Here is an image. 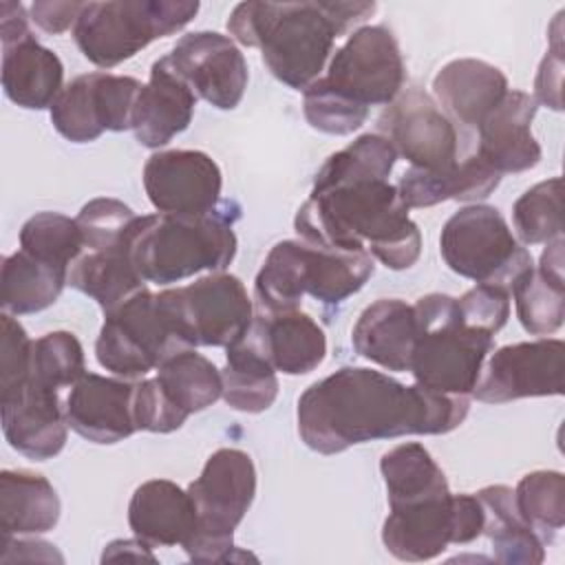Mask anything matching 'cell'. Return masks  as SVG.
I'll return each mask as SVG.
<instances>
[{
  "mask_svg": "<svg viewBox=\"0 0 565 565\" xmlns=\"http://www.w3.org/2000/svg\"><path fill=\"white\" fill-rule=\"evenodd\" d=\"M468 411V395L406 386L366 366H342L305 388L296 419L307 448L338 455L375 439L446 435L463 424Z\"/></svg>",
  "mask_w": 565,
  "mask_h": 565,
  "instance_id": "cell-1",
  "label": "cell"
},
{
  "mask_svg": "<svg viewBox=\"0 0 565 565\" xmlns=\"http://www.w3.org/2000/svg\"><path fill=\"white\" fill-rule=\"evenodd\" d=\"M375 2L302 0L238 2L227 18V33L243 46L258 49L267 71L294 90L320 77L333 42L375 13Z\"/></svg>",
  "mask_w": 565,
  "mask_h": 565,
  "instance_id": "cell-2",
  "label": "cell"
},
{
  "mask_svg": "<svg viewBox=\"0 0 565 565\" xmlns=\"http://www.w3.org/2000/svg\"><path fill=\"white\" fill-rule=\"evenodd\" d=\"M294 230L318 247L369 252L393 271L413 267L422 254L419 227L397 185L380 179L311 190Z\"/></svg>",
  "mask_w": 565,
  "mask_h": 565,
  "instance_id": "cell-3",
  "label": "cell"
},
{
  "mask_svg": "<svg viewBox=\"0 0 565 565\" xmlns=\"http://www.w3.org/2000/svg\"><path fill=\"white\" fill-rule=\"evenodd\" d=\"M241 207L221 201L207 214L137 216L128 234V254L146 282L166 287L201 271H225L236 256L234 223Z\"/></svg>",
  "mask_w": 565,
  "mask_h": 565,
  "instance_id": "cell-4",
  "label": "cell"
},
{
  "mask_svg": "<svg viewBox=\"0 0 565 565\" xmlns=\"http://www.w3.org/2000/svg\"><path fill=\"white\" fill-rule=\"evenodd\" d=\"M417 318V342L411 358L415 384L448 393L472 395L494 335L468 327L448 294H426L413 305Z\"/></svg>",
  "mask_w": 565,
  "mask_h": 565,
  "instance_id": "cell-5",
  "label": "cell"
},
{
  "mask_svg": "<svg viewBox=\"0 0 565 565\" xmlns=\"http://www.w3.org/2000/svg\"><path fill=\"white\" fill-rule=\"evenodd\" d=\"M196 508V530L181 545L194 563L234 561V530L256 497V466L241 448L214 450L188 486Z\"/></svg>",
  "mask_w": 565,
  "mask_h": 565,
  "instance_id": "cell-6",
  "label": "cell"
},
{
  "mask_svg": "<svg viewBox=\"0 0 565 565\" xmlns=\"http://www.w3.org/2000/svg\"><path fill=\"white\" fill-rule=\"evenodd\" d=\"M199 7L192 0L84 2L73 40L90 64L113 68L150 42L181 31L194 20Z\"/></svg>",
  "mask_w": 565,
  "mask_h": 565,
  "instance_id": "cell-7",
  "label": "cell"
},
{
  "mask_svg": "<svg viewBox=\"0 0 565 565\" xmlns=\"http://www.w3.org/2000/svg\"><path fill=\"white\" fill-rule=\"evenodd\" d=\"M439 254L450 271L505 291H512L534 265L530 249L519 243L503 214L483 203H470L444 223Z\"/></svg>",
  "mask_w": 565,
  "mask_h": 565,
  "instance_id": "cell-8",
  "label": "cell"
},
{
  "mask_svg": "<svg viewBox=\"0 0 565 565\" xmlns=\"http://www.w3.org/2000/svg\"><path fill=\"white\" fill-rule=\"evenodd\" d=\"M157 300L190 349L230 347L254 318V300L241 278L227 271L205 274L190 285L163 289Z\"/></svg>",
  "mask_w": 565,
  "mask_h": 565,
  "instance_id": "cell-9",
  "label": "cell"
},
{
  "mask_svg": "<svg viewBox=\"0 0 565 565\" xmlns=\"http://www.w3.org/2000/svg\"><path fill=\"white\" fill-rule=\"evenodd\" d=\"M190 349L172 329L159 307L157 294L148 287L121 307L104 313V324L95 340V358L102 369L124 380H137L157 371L170 355Z\"/></svg>",
  "mask_w": 565,
  "mask_h": 565,
  "instance_id": "cell-10",
  "label": "cell"
},
{
  "mask_svg": "<svg viewBox=\"0 0 565 565\" xmlns=\"http://www.w3.org/2000/svg\"><path fill=\"white\" fill-rule=\"evenodd\" d=\"M322 79L362 108L388 106L406 82V64L395 33L384 24L355 29L333 53Z\"/></svg>",
  "mask_w": 565,
  "mask_h": 565,
  "instance_id": "cell-11",
  "label": "cell"
},
{
  "mask_svg": "<svg viewBox=\"0 0 565 565\" xmlns=\"http://www.w3.org/2000/svg\"><path fill=\"white\" fill-rule=\"evenodd\" d=\"M143 84L130 75L86 73L71 79L53 102L51 124L73 143H88L102 132L132 126V110Z\"/></svg>",
  "mask_w": 565,
  "mask_h": 565,
  "instance_id": "cell-12",
  "label": "cell"
},
{
  "mask_svg": "<svg viewBox=\"0 0 565 565\" xmlns=\"http://www.w3.org/2000/svg\"><path fill=\"white\" fill-rule=\"evenodd\" d=\"M377 132L413 168L444 170L459 161V128L419 86L402 88L377 117Z\"/></svg>",
  "mask_w": 565,
  "mask_h": 565,
  "instance_id": "cell-13",
  "label": "cell"
},
{
  "mask_svg": "<svg viewBox=\"0 0 565 565\" xmlns=\"http://www.w3.org/2000/svg\"><path fill=\"white\" fill-rule=\"evenodd\" d=\"M563 375L565 342L561 338L514 342L486 358L472 395L486 404L563 395Z\"/></svg>",
  "mask_w": 565,
  "mask_h": 565,
  "instance_id": "cell-14",
  "label": "cell"
},
{
  "mask_svg": "<svg viewBox=\"0 0 565 565\" xmlns=\"http://www.w3.org/2000/svg\"><path fill=\"white\" fill-rule=\"evenodd\" d=\"M166 57L192 93L210 106L232 110L241 104L249 68L245 55L230 35L216 31L185 33Z\"/></svg>",
  "mask_w": 565,
  "mask_h": 565,
  "instance_id": "cell-15",
  "label": "cell"
},
{
  "mask_svg": "<svg viewBox=\"0 0 565 565\" xmlns=\"http://www.w3.org/2000/svg\"><path fill=\"white\" fill-rule=\"evenodd\" d=\"M143 190L161 214H207L221 203L223 174L203 150L152 152L141 172Z\"/></svg>",
  "mask_w": 565,
  "mask_h": 565,
  "instance_id": "cell-16",
  "label": "cell"
},
{
  "mask_svg": "<svg viewBox=\"0 0 565 565\" xmlns=\"http://www.w3.org/2000/svg\"><path fill=\"white\" fill-rule=\"evenodd\" d=\"M2 433L20 455L46 461L62 452L68 437V419L60 391L24 382L9 397H0Z\"/></svg>",
  "mask_w": 565,
  "mask_h": 565,
  "instance_id": "cell-17",
  "label": "cell"
},
{
  "mask_svg": "<svg viewBox=\"0 0 565 565\" xmlns=\"http://www.w3.org/2000/svg\"><path fill=\"white\" fill-rule=\"evenodd\" d=\"M135 382L84 373L64 402L71 430L93 444H117L137 433L132 417Z\"/></svg>",
  "mask_w": 565,
  "mask_h": 565,
  "instance_id": "cell-18",
  "label": "cell"
},
{
  "mask_svg": "<svg viewBox=\"0 0 565 565\" xmlns=\"http://www.w3.org/2000/svg\"><path fill=\"white\" fill-rule=\"evenodd\" d=\"M539 104L525 90L510 88L477 128V154L499 174H516L539 166L543 150L532 135Z\"/></svg>",
  "mask_w": 565,
  "mask_h": 565,
  "instance_id": "cell-19",
  "label": "cell"
},
{
  "mask_svg": "<svg viewBox=\"0 0 565 565\" xmlns=\"http://www.w3.org/2000/svg\"><path fill=\"white\" fill-rule=\"evenodd\" d=\"M196 99L199 97L174 73L166 55L154 60L150 66V77L143 84L132 110L130 130L135 132V139L150 150L170 143L190 126Z\"/></svg>",
  "mask_w": 565,
  "mask_h": 565,
  "instance_id": "cell-20",
  "label": "cell"
},
{
  "mask_svg": "<svg viewBox=\"0 0 565 565\" xmlns=\"http://www.w3.org/2000/svg\"><path fill=\"white\" fill-rule=\"evenodd\" d=\"M508 90L503 71L475 57L450 60L433 77L435 102L455 126L466 130H477Z\"/></svg>",
  "mask_w": 565,
  "mask_h": 565,
  "instance_id": "cell-21",
  "label": "cell"
},
{
  "mask_svg": "<svg viewBox=\"0 0 565 565\" xmlns=\"http://www.w3.org/2000/svg\"><path fill=\"white\" fill-rule=\"evenodd\" d=\"M382 543L399 561L437 558L452 543V492L388 508Z\"/></svg>",
  "mask_w": 565,
  "mask_h": 565,
  "instance_id": "cell-22",
  "label": "cell"
},
{
  "mask_svg": "<svg viewBox=\"0 0 565 565\" xmlns=\"http://www.w3.org/2000/svg\"><path fill=\"white\" fill-rule=\"evenodd\" d=\"M358 355L386 369L404 373L411 369L417 342V318L413 305L402 298H380L371 302L351 329Z\"/></svg>",
  "mask_w": 565,
  "mask_h": 565,
  "instance_id": "cell-23",
  "label": "cell"
},
{
  "mask_svg": "<svg viewBox=\"0 0 565 565\" xmlns=\"http://www.w3.org/2000/svg\"><path fill=\"white\" fill-rule=\"evenodd\" d=\"M128 525L148 545H183L196 530V508L188 490L170 479H148L128 503Z\"/></svg>",
  "mask_w": 565,
  "mask_h": 565,
  "instance_id": "cell-24",
  "label": "cell"
},
{
  "mask_svg": "<svg viewBox=\"0 0 565 565\" xmlns=\"http://www.w3.org/2000/svg\"><path fill=\"white\" fill-rule=\"evenodd\" d=\"M249 331L258 340L276 373H311L327 355V335L322 327L300 309L282 313L254 311Z\"/></svg>",
  "mask_w": 565,
  "mask_h": 565,
  "instance_id": "cell-25",
  "label": "cell"
},
{
  "mask_svg": "<svg viewBox=\"0 0 565 565\" xmlns=\"http://www.w3.org/2000/svg\"><path fill=\"white\" fill-rule=\"evenodd\" d=\"M2 88L26 110L51 108L64 88V64L33 33L2 42Z\"/></svg>",
  "mask_w": 565,
  "mask_h": 565,
  "instance_id": "cell-26",
  "label": "cell"
},
{
  "mask_svg": "<svg viewBox=\"0 0 565 565\" xmlns=\"http://www.w3.org/2000/svg\"><path fill=\"white\" fill-rule=\"evenodd\" d=\"M501 183V174L477 152L444 170L408 168L397 183L404 203L411 207H430L444 201L477 203L488 199Z\"/></svg>",
  "mask_w": 565,
  "mask_h": 565,
  "instance_id": "cell-27",
  "label": "cell"
},
{
  "mask_svg": "<svg viewBox=\"0 0 565 565\" xmlns=\"http://www.w3.org/2000/svg\"><path fill=\"white\" fill-rule=\"evenodd\" d=\"M62 503L53 483L31 470L0 472L2 539L51 532L60 521Z\"/></svg>",
  "mask_w": 565,
  "mask_h": 565,
  "instance_id": "cell-28",
  "label": "cell"
},
{
  "mask_svg": "<svg viewBox=\"0 0 565 565\" xmlns=\"http://www.w3.org/2000/svg\"><path fill=\"white\" fill-rule=\"evenodd\" d=\"M223 399L241 413H263L278 397L276 369L267 360L254 333L247 331L225 347V366L221 369Z\"/></svg>",
  "mask_w": 565,
  "mask_h": 565,
  "instance_id": "cell-29",
  "label": "cell"
},
{
  "mask_svg": "<svg viewBox=\"0 0 565 565\" xmlns=\"http://www.w3.org/2000/svg\"><path fill=\"white\" fill-rule=\"evenodd\" d=\"M483 505V534L490 539L492 558L503 565H539L545 561L543 539L525 523L516 510L510 486H486L475 492Z\"/></svg>",
  "mask_w": 565,
  "mask_h": 565,
  "instance_id": "cell-30",
  "label": "cell"
},
{
  "mask_svg": "<svg viewBox=\"0 0 565 565\" xmlns=\"http://www.w3.org/2000/svg\"><path fill=\"white\" fill-rule=\"evenodd\" d=\"M68 285L93 298L104 313H110L148 287L130 260L128 241L108 249L82 252L68 267Z\"/></svg>",
  "mask_w": 565,
  "mask_h": 565,
  "instance_id": "cell-31",
  "label": "cell"
},
{
  "mask_svg": "<svg viewBox=\"0 0 565 565\" xmlns=\"http://www.w3.org/2000/svg\"><path fill=\"white\" fill-rule=\"evenodd\" d=\"M64 285H68V269L51 265L18 249L2 258L0 267V305L4 313L26 316L51 307Z\"/></svg>",
  "mask_w": 565,
  "mask_h": 565,
  "instance_id": "cell-32",
  "label": "cell"
},
{
  "mask_svg": "<svg viewBox=\"0 0 565 565\" xmlns=\"http://www.w3.org/2000/svg\"><path fill=\"white\" fill-rule=\"evenodd\" d=\"M307 243L287 238L276 243L265 256L254 280V311L282 313L300 309L307 294Z\"/></svg>",
  "mask_w": 565,
  "mask_h": 565,
  "instance_id": "cell-33",
  "label": "cell"
},
{
  "mask_svg": "<svg viewBox=\"0 0 565 565\" xmlns=\"http://www.w3.org/2000/svg\"><path fill=\"white\" fill-rule=\"evenodd\" d=\"M388 508L450 492L444 470L417 441L397 444L380 459Z\"/></svg>",
  "mask_w": 565,
  "mask_h": 565,
  "instance_id": "cell-34",
  "label": "cell"
},
{
  "mask_svg": "<svg viewBox=\"0 0 565 565\" xmlns=\"http://www.w3.org/2000/svg\"><path fill=\"white\" fill-rule=\"evenodd\" d=\"M373 269L369 252H344L307 243L305 289L322 305H340L358 294L373 276Z\"/></svg>",
  "mask_w": 565,
  "mask_h": 565,
  "instance_id": "cell-35",
  "label": "cell"
},
{
  "mask_svg": "<svg viewBox=\"0 0 565 565\" xmlns=\"http://www.w3.org/2000/svg\"><path fill=\"white\" fill-rule=\"evenodd\" d=\"M154 377L172 404L188 417L210 408L223 395L221 371L212 360L196 353V349H183L170 355L159 364Z\"/></svg>",
  "mask_w": 565,
  "mask_h": 565,
  "instance_id": "cell-36",
  "label": "cell"
},
{
  "mask_svg": "<svg viewBox=\"0 0 565 565\" xmlns=\"http://www.w3.org/2000/svg\"><path fill=\"white\" fill-rule=\"evenodd\" d=\"M395 161V148L380 132L360 135L347 148L327 157L313 177L311 190H324L355 181H388Z\"/></svg>",
  "mask_w": 565,
  "mask_h": 565,
  "instance_id": "cell-37",
  "label": "cell"
},
{
  "mask_svg": "<svg viewBox=\"0 0 565 565\" xmlns=\"http://www.w3.org/2000/svg\"><path fill=\"white\" fill-rule=\"evenodd\" d=\"M516 318L530 335L547 338L563 327L565 280L550 278L532 265L512 287Z\"/></svg>",
  "mask_w": 565,
  "mask_h": 565,
  "instance_id": "cell-38",
  "label": "cell"
},
{
  "mask_svg": "<svg viewBox=\"0 0 565 565\" xmlns=\"http://www.w3.org/2000/svg\"><path fill=\"white\" fill-rule=\"evenodd\" d=\"M514 501L525 523L550 545L565 523V477L558 470H534L519 479Z\"/></svg>",
  "mask_w": 565,
  "mask_h": 565,
  "instance_id": "cell-39",
  "label": "cell"
},
{
  "mask_svg": "<svg viewBox=\"0 0 565 565\" xmlns=\"http://www.w3.org/2000/svg\"><path fill=\"white\" fill-rule=\"evenodd\" d=\"M514 236L523 245H545L563 236V179H545L525 190L512 205Z\"/></svg>",
  "mask_w": 565,
  "mask_h": 565,
  "instance_id": "cell-40",
  "label": "cell"
},
{
  "mask_svg": "<svg viewBox=\"0 0 565 565\" xmlns=\"http://www.w3.org/2000/svg\"><path fill=\"white\" fill-rule=\"evenodd\" d=\"M86 373L84 347L71 331H49L31 344L29 382L62 391Z\"/></svg>",
  "mask_w": 565,
  "mask_h": 565,
  "instance_id": "cell-41",
  "label": "cell"
},
{
  "mask_svg": "<svg viewBox=\"0 0 565 565\" xmlns=\"http://www.w3.org/2000/svg\"><path fill=\"white\" fill-rule=\"evenodd\" d=\"M20 249L68 269L84 252L77 221L60 212H38L20 230Z\"/></svg>",
  "mask_w": 565,
  "mask_h": 565,
  "instance_id": "cell-42",
  "label": "cell"
},
{
  "mask_svg": "<svg viewBox=\"0 0 565 565\" xmlns=\"http://www.w3.org/2000/svg\"><path fill=\"white\" fill-rule=\"evenodd\" d=\"M302 113L313 130L335 137L355 132L369 117V108L349 102L329 88L322 77L302 90Z\"/></svg>",
  "mask_w": 565,
  "mask_h": 565,
  "instance_id": "cell-43",
  "label": "cell"
},
{
  "mask_svg": "<svg viewBox=\"0 0 565 565\" xmlns=\"http://www.w3.org/2000/svg\"><path fill=\"white\" fill-rule=\"evenodd\" d=\"M84 252L86 249H108L124 245L128 241L130 227L137 221L132 207L113 196H97L82 205L75 216Z\"/></svg>",
  "mask_w": 565,
  "mask_h": 565,
  "instance_id": "cell-44",
  "label": "cell"
},
{
  "mask_svg": "<svg viewBox=\"0 0 565 565\" xmlns=\"http://www.w3.org/2000/svg\"><path fill=\"white\" fill-rule=\"evenodd\" d=\"M31 344L20 320L11 313L0 316V397L13 395L29 380Z\"/></svg>",
  "mask_w": 565,
  "mask_h": 565,
  "instance_id": "cell-45",
  "label": "cell"
},
{
  "mask_svg": "<svg viewBox=\"0 0 565 565\" xmlns=\"http://www.w3.org/2000/svg\"><path fill=\"white\" fill-rule=\"evenodd\" d=\"M132 417H135L137 430L161 433V435L179 430L188 419V415L179 411L172 404V399L166 395L157 377L135 382Z\"/></svg>",
  "mask_w": 565,
  "mask_h": 565,
  "instance_id": "cell-46",
  "label": "cell"
},
{
  "mask_svg": "<svg viewBox=\"0 0 565 565\" xmlns=\"http://www.w3.org/2000/svg\"><path fill=\"white\" fill-rule=\"evenodd\" d=\"M457 307L468 327L494 335L510 318V291L494 285H475L457 298Z\"/></svg>",
  "mask_w": 565,
  "mask_h": 565,
  "instance_id": "cell-47",
  "label": "cell"
},
{
  "mask_svg": "<svg viewBox=\"0 0 565 565\" xmlns=\"http://www.w3.org/2000/svg\"><path fill=\"white\" fill-rule=\"evenodd\" d=\"M483 505L477 494L459 492L452 494V543L466 545L483 534Z\"/></svg>",
  "mask_w": 565,
  "mask_h": 565,
  "instance_id": "cell-48",
  "label": "cell"
},
{
  "mask_svg": "<svg viewBox=\"0 0 565 565\" xmlns=\"http://www.w3.org/2000/svg\"><path fill=\"white\" fill-rule=\"evenodd\" d=\"M561 82H563V46H550L545 53L536 79H534V102L552 110H561Z\"/></svg>",
  "mask_w": 565,
  "mask_h": 565,
  "instance_id": "cell-49",
  "label": "cell"
},
{
  "mask_svg": "<svg viewBox=\"0 0 565 565\" xmlns=\"http://www.w3.org/2000/svg\"><path fill=\"white\" fill-rule=\"evenodd\" d=\"M84 9V2H44L38 0L31 4V20L46 33L57 35L66 29L75 26L79 13Z\"/></svg>",
  "mask_w": 565,
  "mask_h": 565,
  "instance_id": "cell-50",
  "label": "cell"
},
{
  "mask_svg": "<svg viewBox=\"0 0 565 565\" xmlns=\"http://www.w3.org/2000/svg\"><path fill=\"white\" fill-rule=\"evenodd\" d=\"M2 563H13V561H57L64 563V556L55 550L53 543L40 541V539H24V536H11L2 539Z\"/></svg>",
  "mask_w": 565,
  "mask_h": 565,
  "instance_id": "cell-51",
  "label": "cell"
},
{
  "mask_svg": "<svg viewBox=\"0 0 565 565\" xmlns=\"http://www.w3.org/2000/svg\"><path fill=\"white\" fill-rule=\"evenodd\" d=\"M29 20L31 18H29L22 2L2 0L0 2V40L11 42V40L29 35L31 33Z\"/></svg>",
  "mask_w": 565,
  "mask_h": 565,
  "instance_id": "cell-52",
  "label": "cell"
},
{
  "mask_svg": "<svg viewBox=\"0 0 565 565\" xmlns=\"http://www.w3.org/2000/svg\"><path fill=\"white\" fill-rule=\"evenodd\" d=\"M152 545H148L146 541L141 539H119V541H113L104 547V554H102V561H117V558H126V556H132V558H148V561H157L154 554L150 552Z\"/></svg>",
  "mask_w": 565,
  "mask_h": 565,
  "instance_id": "cell-53",
  "label": "cell"
}]
</instances>
